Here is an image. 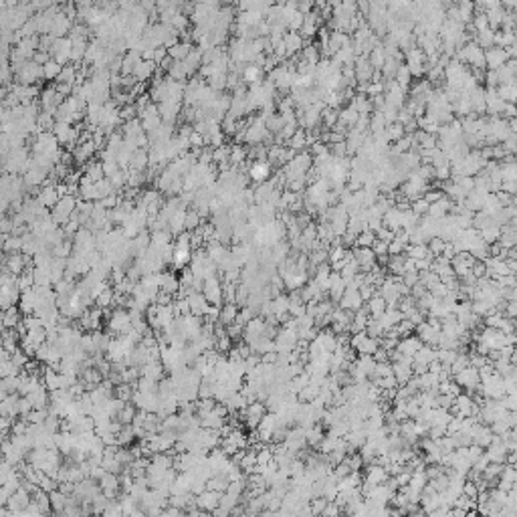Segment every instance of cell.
I'll return each instance as SVG.
<instances>
[{"label":"cell","instance_id":"6","mask_svg":"<svg viewBox=\"0 0 517 517\" xmlns=\"http://www.w3.org/2000/svg\"><path fill=\"white\" fill-rule=\"evenodd\" d=\"M156 67H158L156 61H146V59H142V61L136 65V69H134V77H136L138 81H146V79L152 77V73L156 71Z\"/></svg>","mask_w":517,"mask_h":517},{"label":"cell","instance_id":"15","mask_svg":"<svg viewBox=\"0 0 517 517\" xmlns=\"http://www.w3.org/2000/svg\"><path fill=\"white\" fill-rule=\"evenodd\" d=\"M368 307H370V313H372V317H382V313L386 311V307H388V301L382 297V295H374L372 299H370V303H368Z\"/></svg>","mask_w":517,"mask_h":517},{"label":"cell","instance_id":"2","mask_svg":"<svg viewBox=\"0 0 517 517\" xmlns=\"http://www.w3.org/2000/svg\"><path fill=\"white\" fill-rule=\"evenodd\" d=\"M71 53H73V41L71 39H55L53 43V49H51V55L55 61H59L61 65L69 63L71 61Z\"/></svg>","mask_w":517,"mask_h":517},{"label":"cell","instance_id":"3","mask_svg":"<svg viewBox=\"0 0 517 517\" xmlns=\"http://www.w3.org/2000/svg\"><path fill=\"white\" fill-rule=\"evenodd\" d=\"M202 293H204V297L208 299V303H212V305H218V303H220V299H222V285L218 283V279H216L214 275L208 277V279H204Z\"/></svg>","mask_w":517,"mask_h":517},{"label":"cell","instance_id":"25","mask_svg":"<svg viewBox=\"0 0 517 517\" xmlns=\"http://www.w3.org/2000/svg\"><path fill=\"white\" fill-rule=\"evenodd\" d=\"M475 443H477L479 447L489 445V443H491V433H489V430H483V428H477V430H475Z\"/></svg>","mask_w":517,"mask_h":517},{"label":"cell","instance_id":"9","mask_svg":"<svg viewBox=\"0 0 517 517\" xmlns=\"http://www.w3.org/2000/svg\"><path fill=\"white\" fill-rule=\"evenodd\" d=\"M457 382L467 386V388H475L479 382V374L475 368H463L461 372H457Z\"/></svg>","mask_w":517,"mask_h":517},{"label":"cell","instance_id":"28","mask_svg":"<svg viewBox=\"0 0 517 517\" xmlns=\"http://www.w3.org/2000/svg\"><path fill=\"white\" fill-rule=\"evenodd\" d=\"M358 291H360V295H362V299H364V301H370V299L374 297V287H372L370 283L362 285V287H360Z\"/></svg>","mask_w":517,"mask_h":517},{"label":"cell","instance_id":"26","mask_svg":"<svg viewBox=\"0 0 517 517\" xmlns=\"http://www.w3.org/2000/svg\"><path fill=\"white\" fill-rule=\"evenodd\" d=\"M230 341H232V337H230V335H224V337H216V346H214V348H216L220 354H224V352H228V350L232 348V343H230Z\"/></svg>","mask_w":517,"mask_h":517},{"label":"cell","instance_id":"13","mask_svg":"<svg viewBox=\"0 0 517 517\" xmlns=\"http://www.w3.org/2000/svg\"><path fill=\"white\" fill-rule=\"evenodd\" d=\"M140 372H142V376H146V378L160 380L162 374H164V366H162L160 362H148V364H144V366L140 368Z\"/></svg>","mask_w":517,"mask_h":517},{"label":"cell","instance_id":"31","mask_svg":"<svg viewBox=\"0 0 517 517\" xmlns=\"http://www.w3.org/2000/svg\"><path fill=\"white\" fill-rule=\"evenodd\" d=\"M376 240H374V234H370V232H364L360 238H358V244L360 246H370V244H374Z\"/></svg>","mask_w":517,"mask_h":517},{"label":"cell","instance_id":"14","mask_svg":"<svg viewBox=\"0 0 517 517\" xmlns=\"http://www.w3.org/2000/svg\"><path fill=\"white\" fill-rule=\"evenodd\" d=\"M386 477H388V471H386L384 467L374 465V467H370V469H368L366 483H370V485H380V483H384V481H386Z\"/></svg>","mask_w":517,"mask_h":517},{"label":"cell","instance_id":"19","mask_svg":"<svg viewBox=\"0 0 517 517\" xmlns=\"http://www.w3.org/2000/svg\"><path fill=\"white\" fill-rule=\"evenodd\" d=\"M85 176H89L93 182H99L105 178V170H103V162H91L85 168Z\"/></svg>","mask_w":517,"mask_h":517},{"label":"cell","instance_id":"20","mask_svg":"<svg viewBox=\"0 0 517 517\" xmlns=\"http://www.w3.org/2000/svg\"><path fill=\"white\" fill-rule=\"evenodd\" d=\"M258 77H261V67L258 65H248V67H244L242 69V79L246 81V83H258Z\"/></svg>","mask_w":517,"mask_h":517},{"label":"cell","instance_id":"30","mask_svg":"<svg viewBox=\"0 0 517 517\" xmlns=\"http://www.w3.org/2000/svg\"><path fill=\"white\" fill-rule=\"evenodd\" d=\"M33 61H37L39 65L49 63V61H51V59H49V51H39V53H35V55H33Z\"/></svg>","mask_w":517,"mask_h":517},{"label":"cell","instance_id":"29","mask_svg":"<svg viewBox=\"0 0 517 517\" xmlns=\"http://www.w3.org/2000/svg\"><path fill=\"white\" fill-rule=\"evenodd\" d=\"M311 503H313V505H311V511H313V513H323V509H325V505H327L325 497H323V499H313Z\"/></svg>","mask_w":517,"mask_h":517},{"label":"cell","instance_id":"4","mask_svg":"<svg viewBox=\"0 0 517 517\" xmlns=\"http://www.w3.org/2000/svg\"><path fill=\"white\" fill-rule=\"evenodd\" d=\"M220 491H212V489H206L204 493L198 495V507L204 509V511H214L218 505H220Z\"/></svg>","mask_w":517,"mask_h":517},{"label":"cell","instance_id":"11","mask_svg":"<svg viewBox=\"0 0 517 517\" xmlns=\"http://www.w3.org/2000/svg\"><path fill=\"white\" fill-rule=\"evenodd\" d=\"M21 313H23V311H21V307H17V305L5 309V313H3V323H5V327H17V325L23 321Z\"/></svg>","mask_w":517,"mask_h":517},{"label":"cell","instance_id":"1","mask_svg":"<svg viewBox=\"0 0 517 517\" xmlns=\"http://www.w3.org/2000/svg\"><path fill=\"white\" fill-rule=\"evenodd\" d=\"M77 210V200H75V196L73 194H67V196H63L55 206H53V220L55 222H59V224H65L71 216H73V212Z\"/></svg>","mask_w":517,"mask_h":517},{"label":"cell","instance_id":"8","mask_svg":"<svg viewBox=\"0 0 517 517\" xmlns=\"http://www.w3.org/2000/svg\"><path fill=\"white\" fill-rule=\"evenodd\" d=\"M190 53H192V45H190L188 41H178L176 45L168 47V55H170L174 61H184Z\"/></svg>","mask_w":517,"mask_h":517},{"label":"cell","instance_id":"17","mask_svg":"<svg viewBox=\"0 0 517 517\" xmlns=\"http://www.w3.org/2000/svg\"><path fill=\"white\" fill-rule=\"evenodd\" d=\"M138 406H134V404H129V402H125V406L119 410V414H117V418H119V422L121 424H132L134 422V418H136V414H138Z\"/></svg>","mask_w":517,"mask_h":517},{"label":"cell","instance_id":"18","mask_svg":"<svg viewBox=\"0 0 517 517\" xmlns=\"http://www.w3.org/2000/svg\"><path fill=\"white\" fill-rule=\"evenodd\" d=\"M61 71H63V65H61L59 61H55V59H51L49 63H45V65H43V73H45V79H49V81H53V79H59Z\"/></svg>","mask_w":517,"mask_h":517},{"label":"cell","instance_id":"16","mask_svg":"<svg viewBox=\"0 0 517 517\" xmlns=\"http://www.w3.org/2000/svg\"><path fill=\"white\" fill-rule=\"evenodd\" d=\"M132 168L134 170H142V172H146V166L150 164V156L146 154V150L144 148H140V150H136L134 152V156H132Z\"/></svg>","mask_w":517,"mask_h":517},{"label":"cell","instance_id":"21","mask_svg":"<svg viewBox=\"0 0 517 517\" xmlns=\"http://www.w3.org/2000/svg\"><path fill=\"white\" fill-rule=\"evenodd\" d=\"M236 315H238L236 303H228V305H224V309L220 311V321L228 325V323H232V321L236 319Z\"/></svg>","mask_w":517,"mask_h":517},{"label":"cell","instance_id":"22","mask_svg":"<svg viewBox=\"0 0 517 517\" xmlns=\"http://www.w3.org/2000/svg\"><path fill=\"white\" fill-rule=\"evenodd\" d=\"M200 218H202V216H200V212H198L196 208L186 210V230H196V228L202 224Z\"/></svg>","mask_w":517,"mask_h":517},{"label":"cell","instance_id":"12","mask_svg":"<svg viewBox=\"0 0 517 517\" xmlns=\"http://www.w3.org/2000/svg\"><path fill=\"white\" fill-rule=\"evenodd\" d=\"M188 263H192L190 248H174V254H172V265H174L176 269H184Z\"/></svg>","mask_w":517,"mask_h":517},{"label":"cell","instance_id":"27","mask_svg":"<svg viewBox=\"0 0 517 517\" xmlns=\"http://www.w3.org/2000/svg\"><path fill=\"white\" fill-rule=\"evenodd\" d=\"M348 443L352 447H362V445H366V437H364V433H352L348 437Z\"/></svg>","mask_w":517,"mask_h":517},{"label":"cell","instance_id":"7","mask_svg":"<svg viewBox=\"0 0 517 517\" xmlns=\"http://www.w3.org/2000/svg\"><path fill=\"white\" fill-rule=\"evenodd\" d=\"M39 202L43 204V206H47V208H53L59 200H61V196H59V192H57V188L55 186H43V190L39 192Z\"/></svg>","mask_w":517,"mask_h":517},{"label":"cell","instance_id":"24","mask_svg":"<svg viewBox=\"0 0 517 517\" xmlns=\"http://www.w3.org/2000/svg\"><path fill=\"white\" fill-rule=\"evenodd\" d=\"M244 158H246L244 148H240V146H232V148H230L228 162H232V164H242V160H244Z\"/></svg>","mask_w":517,"mask_h":517},{"label":"cell","instance_id":"34","mask_svg":"<svg viewBox=\"0 0 517 517\" xmlns=\"http://www.w3.org/2000/svg\"><path fill=\"white\" fill-rule=\"evenodd\" d=\"M19 7V0H5V9H15Z\"/></svg>","mask_w":517,"mask_h":517},{"label":"cell","instance_id":"32","mask_svg":"<svg viewBox=\"0 0 517 517\" xmlns=\"http://www.w3.org/2000/svg\"><path fill=\"white\" fill-rule=\"evenodd\" d=\"M443 248H445L443 240H441V238H435V240H433V244H430V250H433V252H441Z\"/></svg>","mask_w":517,"mask_h":517},{"label":"cell","instance_id":"33","mask_svg":"<svg viewBox=\"0 0 517 517\" xmlns=\"http://www.w3.org/2000/svg\"><path fill=\"white\" fill-rule=\"evenodd\" d=\"M285 43H287V47H289V51H295L293 47H297L299 45V41H297V37L295 35H291V37H287L285 39Z\"/></svg>","mask_w":517,"mask_h":517},{"label":"cell","instance_id":"10","mask_svg":"<svg viewBox=\"0 0 517 517\" xmlns=\"http://www.w3.org/2000/svg\"><path fill=\"white\" fill-rule=\"evenodd\" d=\"M160 289L176 295V291H180V279L172 273H162L160 275Z\"/></svg>","mask_w":517,"mask_h":517},{"label":"cell","instance_id":"5","mask_svg":"<svg viewBox=\"0 0 517 517\" xmlns=\"http://www.w3.org/2000/svg\"><path fill=\"white\" fill-rule=\"evenodd\" d=\"M269 172H271V168H269V164H267L265 160H256V162L250 166V170H248V176L252 178V182H256V184H263V182L269 178Z\"/></svg>","mask_w":517,"mask_h":517},{"label":"cell","instance_id":"23","mask_svg":"<svg viewBox=\"0 0 517 517\" xmlns=\"http://www.w3.org/2000/svg\"><path fill=\"white\" fill-rule=\"evenodd\" d=\"M236 285L234 283H224L222 285V299L226 303H236Z\"/></svg>","mask_w":517,"mask_h":517}]
</instances>
